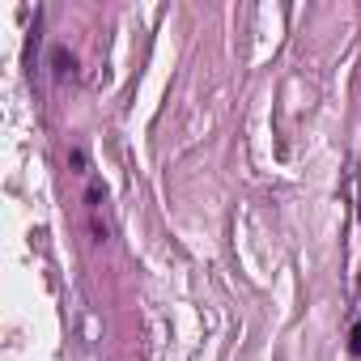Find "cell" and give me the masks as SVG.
Instances as JSON below:
<instances>
[{
	"label": "cell",
	"instance_id": "obj_1",
	"mask_svg": "<svg viewBox=\"0 0 361 361\" xmlns=\"http://www.w3.org/2000/svg\"><path fill=\"white\" fill-rule=\"evenodd\" d=\"M73 68H77V60H73L68 51H56V73L64 77V73H73Z\"/></svg>",
	"mask_w": 361,
	"mask_h": 361
},
{
	"label": "cell",
	"instance_id": "obj_2",
	"mask_svg": "<svg viewBox=\"0 0 361 361\" xmlns=\"http://www.w3.org/2000/svg\"><path fill=\"white\" fill-rule=\"evenodd\" d=\"M348 348L361 353V323H353V336H348Z\"/></svg>",
	"mask_w": 361,
	"mask_h": 361
}]
</instances>
